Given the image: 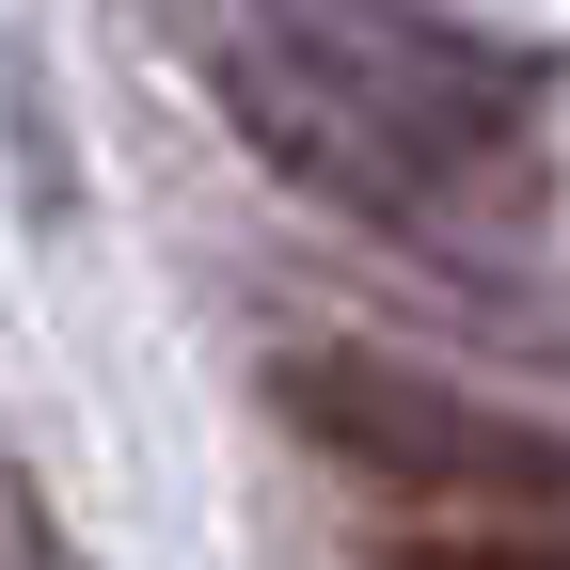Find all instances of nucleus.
I'll return each mask as SVG.
<instances>
[{
  "instance_id": "nucleus-2",
  "label": "nucleus",
  "mask_w": 570,
  "mask_h": 570,
  "mask_svg": "<svg viewBox=\"0 0 570 570\" xmlns=\"http://www.w3.org/2000/svg\"><path fill=\"white\" fill-rule=\"evenodd\" d=\"M285 428L333 444L365 491L396 508H444V523H570V428L539 412H491L428 365H381V348H285L269 365Z\"/></svg>"
},
{
  "instance_id": "nucleus-1",
  "label": "nucleus",
  "mask_w": 570,
  "mask_h": 570,
  "mask_svg": "<svg viewBox=\"0 0 570 570\" xmlns=\"http://www.w3.org/2000/svg\"><path fill=\"white\" fill-rule=\"evenodd\" d=\"M223 96H238L254 159L285 190H317V206H348V223H381V238L491 254V238L554 223L539 127L491 80H460L444 48L381 32V17H238L223 32Z\"/></svg>"
},
{
  "instance_id": "nucleus-3",
  "label": "nucleus",
  "mask_w": 570,
  "mask_h": 570,
  "mask_svg": "<svg viewBox=\"0 0 570 570\" xmlns=\"http://www.w3.org/2000/svg\"><path fill=\"white\" fill-rule=\"evenodd\" d=\"M381 570H570V523H444V508H412L381 539Z\"/></svg>"
}]
</instances>
